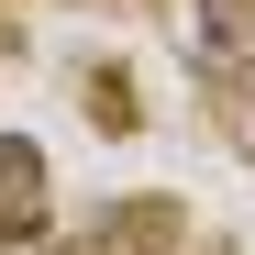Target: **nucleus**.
<instances>
[{
  "mask_svg": "<svg viewBox=\"0 0 255 255\" xmlns=\"http://www.w3.org/2000/svg\"><path fill=\"white\" fill-rule=\"evenodd\" d=\"M33 222H45V155L0 133V233H33Z\"/></svg>",
  "mask_w": 255,
  "mask_h": 255,
  "instance_id": "f03ea898",
  "label": "nucleus"
},
{
  "mask_svg": "<svg viewBox=\"0 0 255 255\" xmlns=\"http://www.w3.org/2000/svg\"><path fill=\"white\" fill-rule=\"evenodd\" d=\"M189 56L211 78H255V0H189Z\"/></svg>",
  "mask_w": 255,
  "mask_h": 255,
  "instance_id": "f257e3e1",
  "label": "nucleus"
}]
</instances>
